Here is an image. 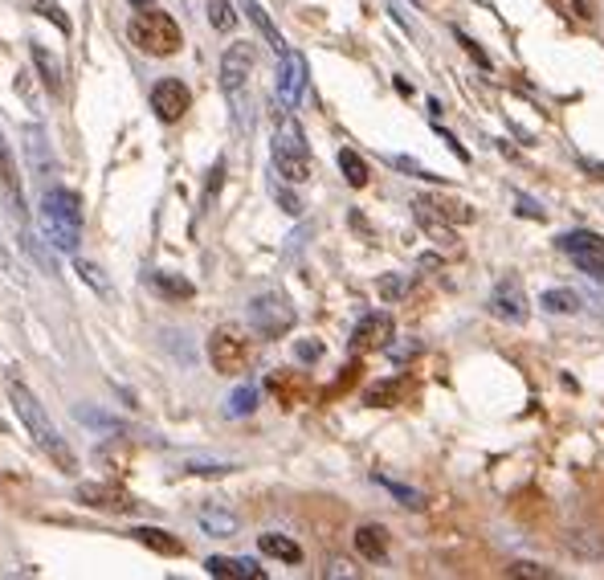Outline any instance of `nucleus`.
<instances>
[{"label":"nucleus","instance_id":"1","mask_svg":"<svg viewBox=\"0 0 604 580\" xmlns=\"http://www.w3.org/2000/svg\"><path fill=\"white\" fill-rule=\"evenodd\" d=\"M8 400H13L16 417H21V425L29 429V437L37 441V449L49 457V462L57 466V470H78V454L70 449V441L62 437V429H57L54 421H49V413L41 408V400L33 397L29 384L21 380H8Z\"/></svg>","mask_w":604,"mask_h":580},{"label":"nucleus","instance_id":"2","mask_svg":"<svg viewBox=\"0 0 604 580\" xmlns=\"http://www.w3.org/2000/svg\"><path fill=\"white\" fill-rule=\"evenodd\" d=\"M41 233L54 250H65V253H78L82 245V204L70 188H45L41 196Z\"/></svg>","mask_w":604,"mask_h":580},{"label":"nucleus","instance_id":"3","mask_svg":"<svg viewBox=\"0 0 604 580\" xmlns=\"http://www.w3.org/2000/svg\"><path fill=\"white\" fill-rule=\"evenodd\" d=\"M269 152H274V168L282 180H290V184L310 180V147H307V135H302V123L290 111H278L274 147Z\"/></svg>","mask_w":604,"mask_h":580},{"label":"nucleus","instance_id":"4","mask_svg":"<svg viewBox=\"0 0 604 580\" xmlns=\"http://www.w3.org/2000/svg\"><path fill=\"white\" fill-rule=\"evenodd\" d=\"M127 37H131V45L143 49V54H151V57H171V54H180V45H184L180 25L171 21L168 13H160L155 5L139 8V13L131 16Z\"/></svg>","mask_w":604,"mask_h":580},{"label":"nucleus","instance_id":"5","mask_svg":"<svg viewBox=\"0 0 604 580\" xmlns=\"http://www.w3.org/2000/svg\"><path fill=\"white\" fill-rule=\"evenodd\" d=\"M253 62H258V49H253L249 41H233V45L220 54V86H225L229 103H233L237 127H249V98H245V86H249Z\"/></svg>","mask_w":604,"mask_h":580},{"label":"nucleus","instance_id":"6","mask_svg":"<svg viewBox=\"0 0 604 580\" xmlns=\"http://www.w3.org/2000/svg\"><path fill=\"white\" fill-rule=\"evenodd\" d=\"M249 323L261 339H282V335L294 327V307L286 302V294L266 290L249 302Z\"/></svg>","mask_w":604,"mask_h":580},{"label":"nucleus","instance_id":"7","mask_svg":"<svg viewBox=\"0 0 604 580\" xmlns=\"http://www.w3.org/2000/svg\"><path fill=\"white\" fill-rule=\"evenodd\" d=\"M209 364L225 376L245 372L249 368V339L241 331H233V327H217L209 335Z\"/></svg>","mask_w":604,"mask_h":580},{"label":"nucleus","instance_id":"8","mask_svg":"<svg viewBox=\"0 0 604 580\" xmlns=\"http://www.w3.org/2000/svg\"><path fill=\"white\" fill-rule=\"evenodd\" d=\"M192 106V90L180 78H160L151 86V111L160 114V123H180Z\"/></svg>","mask_w":604,"mask_h":580},{"label":"nucleus","instance_id":"9","mask_svg":"<svg viewBox=\"0 0 604 580\" xmlns=\"http://www.w3.org/2000/svg\"><path fill=\"white\" fill-rule=\"evenodd\" d=\"M490 315L502 319V323H527V294H522L519 278H502L490 294Z\"/></svg>","mask_w":604,"mask_h":580},{"label":"nucleus","instance_id":"10","mask_svg":"<svg viewBox=\"0 0 604 580\" xmlns=\"http://www.w3.org/2000/svg\"><path fill=\"white\" fill-rule=\"evenodd\" d=\"M392 315H384V310H372V315H364L356 323V331H351V351H380V348H388L392 343Z\"/></svg>","mask_w":604,"mask_h":580},{"label":"nucleus","instance_id":"11","mask_svg":"<svg viewBox=\"0 0 604 580\" xmlns=\"http://www.w3.org/2000/svg\"><path fill=\"white\" fill-rule=\"evenodd\" d=\"M282 74H278V98H282L286 111H294V106L302 103V90H307V57L302 54H290V49H282Z\"/></svg>","mask_w":604,"mask_h":580},{"label":"nucleus","instance_id":"12","mask_svg":"<svg viewBox=\"0 0 604 580\" xmlns=\"http://www.w3.org/2000/svg\"><path fill=\"white\" fill-rule=\"evenodd\" d=\"M73 498H78L82 506H90V511H127L131 495L122 487H114V482H82L78 490H73Z\"/></svg>","mask_w":604,"mask_h":580},{"label":"nucleus","instance_id":"13","mask_svg":"<svg viewBox=\"0 0 604 580\" xmlns=\"http://www.w3.org/2000/svg\"><path fill=\"white\" fill-rule=\"evenodd\" d=\"M0 196L5 204L13 209V217L24 225V196H21V176H16V163H13V152H8L5 135H0Z\"/></svg>","mask_w":604,"mask_h":580},{"label":"nucleus","instance_id":"14","mask_svg":"<svg viewBox=\"0 0 604 580\" xmlns=\"http://www.w3.org/2000/svg\"><path fill=\"white\" fill-rule=\"evenodd\" d=\"M204 568L217 580H266V568H258V560H241V555H212Z\"/></svg>","mask_w":604,"mask_h":580},{"label":"nucleus","instance_id":"15","mask_svg":"<svg viewBox=\"0 0 604 580\" xmlns=\"http://www.w3.org/2000/svg\"><path fill=\"white\" fill-rule=\"evenodd\" d=\"M21 250H24V258H29L33 266L41 270V274L57 278V258H54V253H49L45 237H41V233H33L29 225H21Z\"/></svg>","mask_w":604,"mask_h":580},{"label":"nucleus","instance_id":"16","mask_svg":"<svg viewBox=\"0 0 604 580\" xmlns=\"http://www.w3.org/2000/svg\"><path fill=\"white\" fill-rule=\"evenodd\" d=\"M33 65H37V74H41V82H45V90L54 98H62L65 94V70H62V62H57L54 54H49L45 45H33Z\"/></svg>","mask_w":604,"mask_h":580},{"label":"nucleus","instance_id":"17","mask_svg":"<svg viewBox=\"0 0 604 580\" xmlns=\"http://www.w3.org/2000/svg\"><path fill=\"white\" fill-rule=\"evenodd\" d=\"M356 552L364 555V560H384V555H388V531H384L380 523L356 527Z\"/></svg>","mask_w":604,"mask_h":580},{"label":"nucleus","instance_id":"18","mask_svg":"<svg viewBox=\"0 0 604 580\" xmlns=\"http://www.w3.org/2000/svg\"><path fill=\"white\" fill-rule=\"evenodd\" d=\"M196 523H200L209 536H233L237 531V515L225 511V506H217V503H204L200 511H196Z\"/></svg>","mask_w":604,"mask_h":580},{"label":"nucleus","instance_id":"19","mask_svg":"<svg viewBox=\"0 0 604 580\" xmlns=\"http://www.w3.org/2000/svg\"><path fill=\"white\" fill-rule=\"evenodd\" d=\"M131 539L143 547H151V552L160 555H180L184 547H180V539L171 536V531H160V527H131Z\"/></svg>","mask_w":604,"mask_h":580},{"label":"nucleus","instance_id":"20","mask_svg":"<svg viewBox=\"0 0 604 580\" xmlns=\"http://www.w3.org/2000/svg\"><path fill=\"white\" fill-rule=\"evenodd\" d=\"M258 547H261V555H274V560H282V564H298L302 560V547L294 544L290 536H278V531L258 536Z\"/></svg>","mask_w":604,"mask_h":580},{"label":"nucleus","instance_id":"21","mask_svg":"<svg viewBox=\"0 0 604 580\" xmlns=\"http://www.w3.org/2000/svg\"><path fill=\"white\" fill-rule=\"evenodd\" d=\"M151 286L163 294V299H176V302H184V299H192V294H196V286L188 282L184 274H171V270H155Z\"/></svg>","mask_w":604,"mask_h":580},{"label":"nucleus","instance_id":"22","mask_svg":"<svg viewBox=\"0 0 604 580\" xmlns=\"http://www.w3.org/2000/svg\"><path fill=\"white\" fill-rule=\"evenodd\" d=\"M539 307L551 310V315H576V310L584 307V299H580L576 290H563V286H555V290L539 294Z\"/></svg>","mask_w":604,"mask_h":580},{"label":"nucleus","instance_id":"23","mask_svg":"<svg viewBox=\"0 0 604 580\" xmlns=\"http://www.w3.org/2000/svg\"><path fill=\"white\" fill-rule=\"evenodd\" d=\"M241 8H245V13H249V21H253V25H258V29H261V37L269 41V49H274V54H282V49H286V41H282V33L274 29V21H269V16H266V8H261L258 0H241Z\"/></svg>","mask_w":604,"mask_h":580},{"label":"nucleus","instance_id":"24","mask_svg":"<svg viewBox=\"0 0 604 580\" xmlns=\"http://www.w3.org/2000/svg\"><path fill=\"white\" fill-rule=\"evenodd\" d=\"M73 270H78L82 274V282L90 286V290H98L102 294V299H111V278H106V270L102 266H94V261H86V258H78V253H73Z\"/></svg>","mask_w":604,"mask_h":580},{"label":"nucleus","instance_id":"25","mask_svg":"<svg viewBox=\"0 0 604 580\" xmlns=\"http://www.w3.org/2000/svg\"><path fill=\"white\" fill-rule=\"evenodd\" d=\"M555 245H560L563 253H584V250H604V237H596L592 229H571V233H563Z\"/></svg>","mask_w":604,"mask_h":580},{"label":"nucleus","instance_id":"26","mask_svg":"<svg viewBox=\"0 0 604 580\" xmlns=\"http://www.w3.org/2000/svg\"><path fill=\"white\" fill-rule=\"evenodd\" d=\"M339 172H343V180H347L351 188H364L367 184V163L359 160L351 147H343V152H339Z\"/></svg>","mask_w":604,"mask_h":580},{"label":"nucleus","instance_id":"27","mask_svg":"<svg viewBox=\"0 0 604 580\" xmlns=\"http://www.w3.org/2000/svg\"><path fill=\"white\" fill-rule=\"evenodd\" d=\"M253 408H258V388H253V384H245V388H237L233 397L225 400V413H229V417H249Z\"/></svg>","mask_w":604,"mask_h":580},{"label":"nucleus","instance_id":"28","mask_svg":"<svg viewBox=\"0 0 604 580\" xmlns=\"http://www.w3.org/2000/svg\"><path fill=\"white\" fill-rule=\"evenodd\" d=\"M209 25H212V29H220V33L233 29V25H237L233 5H229V0H209Z\"/></svg>","mask_w":604,"mask_h":580},{"label":"nucleus","instance_id":"29","mask_svg":"<svg viewBox=\"0 0 604 580\" xmlns=\"http://www.w3.org/2000/svg\"><path fill=\"white\" fill-rule=\"evenodd\" d=\"M571 261H576V266L584 270L588 278H596V282H604V250H584V253H571Z\"/></svg>","mask_w":604,"mask_h":580},{"label":"nucleus","instance_id":"30","mask_svg":"<svg viewBox=\"0 0 604 580\" xmlns=\"http://www.w3.org/2000/svg\"><path fill=\"white\" fill-rule=\"evenodd\" d=\"M424 201L433 204V209L441 212L445 221H457V225H465V221H473V209H465V204H453V201H437V196H424Z\"/></svg>","mask_w":604,"mask_h":580},{"label":"nucleus","instance_id":"31","mask_svg":"<svg viewBox=\"0 0 604 580\" xmlns=\"http://www.w3.org/2000/svg\"><path fill=\"white\" fill-rule=\"evenodd\" d=\"M29 8H33V13H41L45 21H54L62 33H70V16L57 8V0H29Z\"/></svg>","mask_w":604,"mask_h":580},{"label":"nucleus","instance_id":"32","mask_svg":"<svg viewBox=\"0 0 604 580\" xmlns=\"http://www.w3.org/2000/svg\"><path fill=\"white\" fill-rule=\"evenodd\" d=\"M78 421L94 425V429H111V433H119V429H122L119 417H111V413H94V408H86V405H78Z\"/></svg>","mask_w":604,"mask_h":580},{"label":"nucleus","instance_id":"33","mask_svg":"<svg viewBox=\"0 0 604 580\" xmlns=\"http://www.w3.org/2000/svg\"><path fill=\"white\" fill-rule=\"evenodd\" d=\"M396 397H400L396 380H384V384H375V388H367V405H392Z\"/></svg>","mask_w":604,"mask_h":580},{"label":"nucleus","instance_id":"34","mask_svg":"<svg viewBox=\"0 0 604 580\" xmlns=\"http://www.w3.org/2000/svg\"><path fill=\"white\" fill-rule=\"evenodd\" d=\"M220 180H225V160H217L209 168V184H204V209H212V201H217V192H220Z\"/></svg>","mask_w":604,"mask_h":580},{"label":"nucleus","instance_id":"35","mask_svg":"<svg viewBox=\"0 0 604 580\" xmlns=\"http://www.w3.org/2000/svg\"><path fill=\"white\" fill-rule=\"evenodd\" d=\"M388 163H392L396 172H408V176H416V180H437L429 168H421V163L408 160V155H388Z\"/></svg>","mask_w":604,"mask_h":580},{"label":"nucleus","instance_id":"36","mask_svg":"<svg viewBox=\"0 0 604 580\" xmlns=\"http://www.w3.org/2000/svg\"><path fill=\"white\" fill-rule=\"evenodd\" d=\"M375 482H380V487H388V490H392V495H396V498H400V503H404V506H424V498H421V495H416V490H408V487H400V482H392V478H384V474H380V478H375Z\"/></svg>","mask_w":604,"mask_h":580},{"label":"nucleus","instance_id":"37","mask_svg":"<svg viewBox=\"0 0 604 580\" xmlns=\"http://www.w3.org/2000/svg\"><path fill=\"white\" fill-rule=\"evenodd\" d=\"M294 356H298L302 364H315V359L323 356V343H318V339H302V343H294Z\"/></svg>","mask_w":604,"mask_h":580},{"label":"nucleus","instance_id":"38","mask_svg":"<svg viewBox=\"0 0 604 580\" xmlns=\"http://www.w3.org/2000/svg\"><path fill=\"white\" fill-rule=\"evenodd\" d=\"M506 576H527V580H547V576H551V572H547V568H539V564H511V568H506Z\"/></svg>","mask_w":604,"mask_h":580},{"label":"nucleus","instance_id":"39","mask_svg":"<svg viewBox=\"0 0 604 580\" xmlns=\"http://www.w3.org/2000/svg\"><path fill=\"white\" fill-rule=\"evenodd\" d=\"M188 470H192V474H225V470H233V466H229V462H204V457L196 462V457H192Z\"/></svg>","mask_w":604,"mask_h":580},{"label":"nucleus","instance_id":"40","mask_svg":"<svg viewBox=\"0 0 604 580\" xmlns=\"http://www.w3.org/2000/svg\"><path fill=\"white\" fill-rule=\"evenodd\" d=\"M380 294L384 299H400V294H404V278H396V274L380 278Z\"/></svg>","mask_w":604,"mask_h":580},{"label":"nucleus","instance_id":"41","mask_svg":"<svg viewBox=\"0 0 604 580\" xmlns=\"http://www.w3.org/2000/svg\"><path fill=\"white\" fill-rule=\"evenodd\" d=\"M323 576H331V580H351V576H359V572L356 568H351V564L347 560H331V564H326V572H323Z\"/></svg>","mask_w":604,"mask_h":580},{"label":"nucleus","instance_id":"42","mask_svg":"<svg viewBox=\"0 0 604 580\" xmlns=\"http://www.w3.org/2000/svg\"><path fill=\"white\" fill-rule=\"evenodd\" d=\"M457 41H462V45H465V54H470V57H473V62H478V65H490V57H486V54H482V49H478V45H473V41H470V37H465V33H457Z\"/></svg>","mask_w":604,"mask_h":580},{"label":"nucleus","instance_id":"43","mask_svg":"<svg viewBox=\"0 0 604 580\" xmlns=\"http://www.w3.org/2000/svg\"><path fill=\"white\" fill-rule=\"evenodd\" d=\"M278 196V204H282V209L286 212H294V217H298V212H302V204H298V196H290V192H274Z\"/></svg>","mask_w":604,"mask_h":580},{"label":"nucleus","instance_id":"44","mask_svg":"<svg viewBox=\"0 0 604 580\" xmlns=\"http://www.w3.org/2000/svg\"><path fill=\"white\" fill-rule=\"evenodd\" d=\"M131 5H139V8H147V5H155V0H131Z\"/></svg>","mask_w":604,"mask_h":580}]
</instances>
